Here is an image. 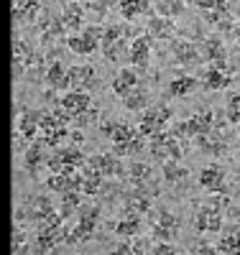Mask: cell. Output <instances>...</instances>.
<instances>
[{"label":"cell","mask_w":240,"mask_h":255,"mask_svg":"<svg viewBox=\"0 0 240 255\" xmlns=\"http://www.w3.org/2000/svg\"><path fill=\"white\" fill-rule=\"evenodd\" d=\"M151 156L161 163H169V161H179L182 158V148H179V138L174 135L171 130H164V133H156L151 138V145H148Z\"/></svg>","instance_id":"6da1fadb"},{"label":"cell","mask_w":240,"mask_h":255,"mask_svg":"<svg viewBox=\"0 0 240 255\" xmlns=\"http://www.w3.org/2000/svg\"><path fill=\"white\" fill-rule=\"evenodd\" d=\"M169 120H171V108H166V105H159V108H146L143 118H141V125H138V133L143 138H154L156 133L166 130Z\"/></svg>","instance_id":"7a4b0ae2"},{"label":"cell","mask_w":240,"mask_h":255,"mask_svg":"<svg viewBox=\"0 0 240 255\" xmlns=\"http://www.w3.org/2000/svg\"><path fill=\"white\" fill-rule=\"evenodd\" d=\"M97 220H100V209L92 207V204H87L79 209V217H77V225L69 230V235H67V245H74V243H82L87 240L95 232L97 227Z\"/></svg>","instance_id":"3957f363"},{"label":"cell","mask_w":240,"mask_h":255,"mask_svg":"<svg viewBox=\"0 0 240 255\" xmlns=\"http://www.w3.org/2000/svg\"><path fill=\"white\" fill-rule=\"evenodd\" d=\"M102 36H105L102 26H84L82 33H74L67 38V46H69V51L87 56V54L97 51V44H102Z\"/></svg>","instance_id":"277c9868"},{"label":"cell","mask_w":240,"mask_h":255,"mask_svg":"<svg viewBox=\"0 0 240 255\" xmlns=\"http://www.w3.org/2000/svg\"><path fill=\"white\" fill-rule=\"evenodd\" d=\"M194 230L197 232H220L223 230V209L220 202H210L202 204V209L194 215Z\"/></svg>","instance_id":"5b68a950"},{"label":"cell","mask_w":240,"mask_h":255,"mask_svg":"<svg viewBox=\"0 0 240 255\" xmlns=\"http://www.w3.org/2000/svg\"><path fill=\"white\" fill-rule=\"evenodd\" d=\"M31 64H33V49L26 44L23 38L13 36V79L23 77Z\"/></svg>","instance_id":"8992f818"},{"label":"cell","mask_w":240,"mask_h":255,"mask_svg":"<svg viewBox=\"0 0 240 255\" xmlns=\"http://www.w3.org/2000/svg\"><path fill=\"white\" fill-rule=\"evenodd\" d=\"M41 115H43V110H31V108H26L23 113L18 115V133H20V138H23L26 143H33L36 140V133H41Z\"/></svg>","instance_id":"52a82bcc"},{"label":"cell","mask_w":240,"mask_h":255,"mask_svg":"<svg viewBox=\"0 0 240 255\" xmlns=\"http://www.w3.org/2000/svg\"><path fill=\"white\" fill-rule=\"evenodd\" d=\"M69 87L72 90H79V92H87L97 87V74L90 64H79V67H69Z\"/></svg>","instance_id":"ba28073f"},{"label":"cell","mask_w":240,"mask_h":255,"mask_svg":"<svg viewBox=\"0 0 240 255\" xmlns=\"http://www.w3.org/2000/svg\"><path fill=\"white\" fill-rule=\"evenodd\" d=\"M148 54H151V36L148 33H141L130 41V64L143 74L148 69Z\"/></svg>","instance_id":"9c48e42d"},{"label":"cell","mask_w":240,"mask_h":255,"mask_svg":"<svg viewBox=\"0 0 240 255\" xmlns=\"http://www.w3.org/2000/svg\"><path fill=\"white\" fill-rule=\"evenodd\" d=\"M200 54H202L205 61L212 64V67H223V69H228V67H225V46H223L220 36H207V38L202 41Z\"/></svg>","instance_id":"30bf717a"},{"label":"cell","mask_w":240,"mask_h":255,"mask_svg":"<svg viewBox=\"0 0 240 255\" xmlns=\"http://www.w3.org/2000/svg\"><path fill=\"white\" fill-rule=\"evenodd\" d=\"M38 8H41L38 0H13V28L23 23H33Z\"/></svg>","instance_id":"8fae6325"},{"label":"cell","mask_w":240,"mask_h":255,"mask_svg":"<svg viewBox=\"0 0 240 255\" xmlns=\"http://www.w3.org/2000/svg\"><path fill=\"white\" fill-rule=\"evenodd\" d=\"M212 130H215V113L212 110H202L187 120V135L189 138H197V135H205Z\"/></svg>","instance_id":"7c38bea8"},{"label":"cell","mask_w":240,"mask_h":255,"mask_svg":"<svg viewBox=\"0 0 240 255\" xmlns=\"http://www.w3.org/2000/svg\"><path fill=\"white\" fill-rule=\"evenodd\" d=\"M59 105H64L69 113H74V120H77V115H82V113H87V110L92 108V97H90V92L72 90V92H67V95L59 100Z\"/></svg>","instance_id":"4fadbf2b"},{"label":"cell","mask_w":240,"mask_h":255,"mask_svg":"<svg viewBox=\"0 0 240 255\" xmlns=\"http://www.w3.org/2000/svg\"><path fill=\"white\" fill-rule=\"evenodd\" d=\"M87 163H90L92 168H97V171H100L102 176H123V174H125L115 153H102V156H92V158H87Z\"/></svg>","instance_id":"5bb4252c"},{"label":"cell","mask_w":240,"mask_h":255,"mask_svg":"<svg viewBox=\"0 0 240 255\" xmlns=\"http://www.w3.org/2000/svg\"><path fill=\"white\" fill-rule=\"evenodd\" d=\"M171 54H174V59H177L179 64H184V67H192V64H197L202 59L200 49L194 46L192 41H184V38L174 41V44H171Z\"/></svg>","instance_id":"9a60e30c"},{"label":"cell","mask_w":240,"mask_h":255,"mask_svg":"<svg viewBox=\"0 0 240 255\" xmlns=\"http://www.w3.org/2000/svg\"><path fill=\"white\" fill-rule=\"evenodd\" d=\"M202 82H205V90H212V92H215V90H225V87H230L233 77H230V72L223 69V67H207Z\"/></svg>","instance_id":"2e32d148"},{"label":"cell","mask_w":240,"mask_h":255,"mask_svg":"<svg viewBox=\"0 0 240 255\" xmlns=\"http://www.w3.org/2000/svg\"><path fill=\"white\" fill-rule=\"evenodd\" d=\"M148 36L151 38H171L177 26H174L171 18H164V15H151L148 18V26H146Z\"/></svg>","instance_id":"e0dca14e"},{"label":"cell","mask_w":240,"mask_h":255,"mask_svg":"<svg viewBox=\"0 0 240 255\" xmlns=\"http://www.w3.org/2000/svg\"><path fill=\"white\" fill-rule=\"evenodd\" d=\"M136 87H138V74H136V69H120L118 77L113 79V92H115L118 97L130 95Z\"/></svg>","instance_id":"ac0fdd59"},{"label":"cell","mask_w":240,"mask_h":255,"mask_svg":"<svg viewBox=\"0 0 240 255\" xmlns=\"http://www.w3.org/2000/svg\"><path fill=\"white\" fill-rule=\"evenodd\" d=\"M43 148H46V145H43L41 140H33V143H28V148H26L23 163H26V171H28L31 176H36V171H38V166H41V163H46Z\"/></svg>","instance_id":"d6986e66"},{"label":"cell","mask_w":240,"mask_h":255,"mask_svg":"<svg viewBox=\"0 0 240 255\" xmlns=\"http://www.w3.org/2000/svg\"><path fill=\"white\" fill-rule=\"evenodd\" d=\"M223 181H225V171L220 166H207L202 168V174H200V186L202 189H210V191H223Z\"/></svg>","instance_id":"ffe728a7"},{"label":"cell","mask_w":240,"mask_h":255,"mask_svg":"<svg viewBox=\"0 0 240 255\" xmlns=\"http://www.w3.org/2000/svg\"><path fill=\"white\" fill-rule=\"evenodd\" d=\"M118 10H120V15L125 20H136L138 15L151 13V3H148V0H120Z\"/></svg>","instance_id":"44dd1931"},{"label":"cell","mask_w":240,"mask_h":255,"mask_svg":"<svg viewBox=\"0 0 240 255\" xmlns=\"http://www.w3.org/2000/svg\"><path fill=\"white\" fill-rule=\"evenodd\" d=\"M46 82H49V87H54V90L69 87V69L64 67L61 61H51L49 69H46Z\"/></svg>","instance_id":"7402d4cb"},{"label":"cell","mask_w":240,"mask_h":255,"mask_svg":"<svg viewBox=\"0 0 240 255\" xmlns=\"http://www.w3.org/2000/svg\"><path fill=\"white\" fill-rule=\"evenodd\" d=\"M102 54L107 61H123V59H130V44L125 38H115V41H107L102 44Z\"/></svg>","instance_id":"603a6c76"},{"label":"cell","mask_w":240,"mask_h":255,"mask_svg":"<svg viewBox=\"0 0 240 255\" xmlns=\"http://www.w3.org/2000/svg\"><path fill=\"white\" fill-rule=\"evenodd\" d=\"M217 253L223 255H240V227H230L223 232L220 245H217Z\"/></svg>","instance_id":"cb8c5ba5"},{"label":"cell","mask_w":240,"mask_h":255,"mask_svg":"<svg viewBox=\"0 0 240 255\" xmlns=\"http://www.w3.org/2000/svg\"><path fill=\"white\" fill-rule=\"evenodd\" d=\"M197 87H200V82L194 79V77H177V79H171L166 95H169V97H187V95H192Z\"/></svg>","instance_id":"d4e9b609"},{"label":"cell","mask_w":240,"mask_h":255,"mask_svg":"<svg viewBox=\"0 0 240 255\" xmlns=\"http://www.w3.org/2000/svg\"><path fill=\"white\" fill-rule=\"evenodd\" d=\"M61 23L67 26V28H79L84 23V8L77 3V0H72V3L64 5L61 10Z\"/></svg>","instance_id":"484cf974"},{"label":"cell","mask_w":240,"mask_h":255,"mask_svg":"<svg viewBox=\"0 0 240 255\" xmlns=\"http://www.w3.org/2000/svg\"><path fill=\"white\" fill-rule=\"evenodd\" d=\"M51 215H56V209H54V204H51L49 197H36V199L31 202V217H33L36 222L46 220V217H51Z\"/></svg>","instance_id":"4316f807"},{"label":"cell","mask_w":240,"mask_h":255,"mask_svg":"<svg viewBox=\"0 0 240 255\" xmlns=\"http://www.w3.org/2000/svg\"><path fill=\"white\" fill-rule=\"evenodd\" d=\"M123 105H125L128 110H146L148 108V92L143 87H136L130 95L123 97Z\"/></svg>","instance_id":"83f0119b"},{"label":"cell","mask_w":240,"mask_h":255,"mask_svg":"<svg viewBox=\"0 0 240 255\" xmlns=\"http://www.w3.org/2000/svg\"><path fill=\"white\" fill-rule=\"evenodd\" d=\"M138 227H141L138 215H128V217H123V220L115 222V235H120V238H130V235H136V232H138Z\"/></svg>","instance_id":"f1b7e54d"},{"label":"cell","mask_w":240,"mask_h":255,"mask_svg":"<svg viewBox=\"0 0 240 255\" xmlns=\"http://www.w3.org/2000/svg\"><path fill=\"white\" fill-rule=\"evenodd\" d=\"M136 135H138V130H136L133 125H128V123H118L110 138H113V143H115V145H125V143L133 140Z\"/></svg>","instance_id":"f546056e"},{"label":"cell","mask_w":240,"mask_h":255,"mask_svg":"<svg viewBox=\"0 0 240 255\" xmlns=\"http://www.w3.org/2000/svg\"><path fill=\"white\" fill-rule=\"evenodd\" d=\"M79 207V191H67V194H61V207H59V215L67 220L74 215V209Z\"/></svg>","instance_id":"4dcf8cb0"},{"label":"cell","mask_w":240,"mask_h":255,"mask_svg":"<svg viewBox=\"0 0 240 255\" xmlns=\"http://www.w3.org/2000/svg\"><path fill=\"white\" fill-rule=\"evenodd\" d=\"M202 18L207 20V23H212V26H223V23H228V20H233L228 5H220L215 10H202Z\"/></svg>","instance_id":"1f68e13d"},{"label":"cell","mask_w":240,"mask_h":255,"mask_svg":"<svg viewBox=\"0 0 240 255\" xmlns=\"http://www.w3.org/2000/svg\"><path fill=\"white\" fill-rule=\"evenodd\" d=\"M164 179L169 184H179L182 179H187V168L179 166V161H169V163H164Z\"/></svg>","instance_id":"d6a6232c"},{"label":"cell","mask_w":240,"mask_h":255,"mask_svg":"<svg viewBox=\"0 0 240 255\" xmlns=\"http://www.w3.org/2000/svg\"><path fill=\"white\" fill-rule=\"evenodd\" d=\"M125 176L133 181V184H143L148 176H151V168L146 166V163H141V161H133L128 166V171H125Z\"/></svg>","instance_id":"836d02e7"},{"label":"cell","mask_w":240,"mask_h":255,"mask_svg":"<svg viewBox=\"0 0 240 255\" xmlns=\"http://www.w3.org/2000/svg\"><path fill=\"white\" fill-rule=\"evenodd\" d=\"M154 225L166 227V230H171V232H177V235H179V220L174 217L169 209H164V207H159V215H156V222Z\"/></svg>","instance_id":"e575fe53"},{"label":"cell","mask_w":240,"mask_h":255,"mask_svg":"<svg viewBox=\"0 0 240 255\" xmlns=\"http://www.w3.org/2000/svg\"><path fill=\"white\" fill-rule=\"evenodd\" d=\"M182 3H184V0H159L156 10H159V15H164V18H174V15L182 13Z\"/></svg>","instance_id":"d590c367"},{"label":"cell","mask_w":240,"mask_h":255,"mask_svg":"<svg viewBox=\"0 0 240 255\" xmlns=\"http://www.w3.org/2000/svg\"><path fill=\"white\" fill-rule=\"evenodd\" d=\"M41 135H51V133H56L59 128H64V125H59V120L54 118V113H46L43 110V115H41Z\"/></svg>","instance_id":"8d00e7d4"},{"label":"cell","mask_w":240,"mask_h":255,"mask_svg":"<svg viewBox=\"0 0 240 255\" xmlns=\"http://www.w3.org/2000/svg\"><path fill=\"white\" fill-rule=\"evenodd\" d=\"M228 123L240 125V95L228 97Z\"/></svg>","instance_id":"74e56055"},{"label":"cell","mask_w":240,"mask_h":255,"mask_svg":"<svg viewBox=\"0 0 240 255\" xmlns=\"http://www.w3.org/2000/svg\"><path fill=\"white\" fill-rule=\"evenodd\" d=\"M51 113H54V118L59 120V125H64V128H67L69 123H74V113H69L67 108H64V105H56Z\"/></svg>","instance_id":"f35d334b"},{"label":"cell","mask_w":240,"mask_h":255,"mask_svg":"<svg viewBox=\"0 0 240 255\" xmlns=\"http://www.w3.org/2000/svg\"><path fill=\"white\" fill-rule=\"evenodd\" d=\"M192 255H220V253L210 243H192Z\"/></svg>","instance_id":"ab89813d"},{"label":"cell","mask_w":240,"mask_h":255,"mask_svg":"<svg viewBox=\"0 0 240 255\" xmlns=\"http://www.w3.org/2000/svg\"><path fill=\"white\" fill-rule=\"evenodd\" d=\"M154 238H156L159 243H171L174 238H177V232H171V230H166V227L154 225Z\"/></svg>","instance_id":"60d3db41"},{"label":"cell","mask_w":240,"mask_h":255,"mask_svg":"<svg viewBox=\"0 0 240 255\" xmlns=\"http://www.w3.org/2000/svg\"><path fill=\"white\" fill-rule=\"evenodd\" d=\"M228 0H194V5H197L200 10H215V8H220Z\"/></svg>","instance_id":"b9f144b4"},{"label":"cell","mask_w":240,"mask_h":255,"mask_svg":"<svg viewBox=\"0 0 240 255\" xmlns=\"http://www.w3.org/2000/svg\"><path fill=\"white\" fill-rule=\"evenodd\" d=\"M92 120H97V110L95 108H90L87 113H82V115H77V125H87V123H92Z\"/></svg>","instance_id":"7bdbcfd3"},{"label":"cell","mask_w":240,"mask_h":255,"mask_svg":"<svg viewBox=\"0 0 240 255\" xmlns=\"http://www.w3.org/2000/svg\"><path fill=\"white\" fill-rule=\"evenodd\" d=\"M154 255H179V250H174L169 243H159L156 250H154Z\"/></svg>","instance_id":"ee69618b"},{"label":"cell","mask_w":240,"mask_h":255,"mask_svg":"<svg viewBox=\"0 0 240 255\" xmlns=\"http://www.w3.org/2000/svg\"><path fill=\"white\" fill-rule=\"evenodd\" d=\"M130 250H133V248H130L128 243H118V245H115V248L110 250V255H128Z\"/></svg>","instance_id":"f6af8a7d"},{"label":"cell","mask_w":240,"mask_h":255,"mask_svg":"<svg viewBox=\"0 0 240 255\" xmlns=\"http://www.w3.org/2000/svg\"><path fill=\"white\" fill-rule=\"evenodd\" d=\"M69 138H72V143H74V145H79V143L84 140V135H82L79 130H74V133H69Z\"/></svg>","instance_id":"bcb514c9"},{"label":"cell","mask_w":240,"mask_h":255,"mask_svg":"<svg viewBox=\"0 0 240 255\" xmlns=\"http://www.w3.org/2000/svg\"><path fill=\"white\" fill-rule=\"evenodd\" d=\"M235 38H238V44H240V26L235 28Z\"/></svg>","instance_id":"7dc6e473"},{"label":"cell","mask_w":240,"mask_h":255,"mask_svg":"<svg viewBox=\"0 0 240 255\" xmlns=\"http://www.w3.org/2000/svg\"><path fill=\"white\" fill-rule=\"evenodd\" d=\"M128 255H143V253H141V250H130Z\"/></svg>","instance_id":"c3c4849f"},{"label":"cell","mask_w":240,"mask_h":255,"mask_svg":"<svg viewBox=\"0 0 240 255\" xmlns=\"http://www.w3.org/2000/svg\"><path fill=\"white\" fill-rule=\"evenodd\" d=\"M184 3H194V0H184Z\"/></svg>","instance_id":"681fc988"}]
</instances>
